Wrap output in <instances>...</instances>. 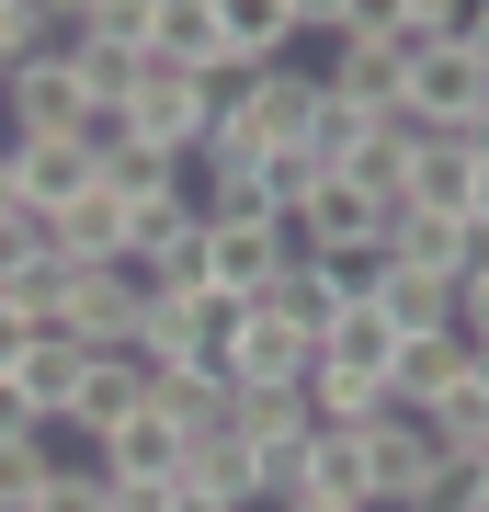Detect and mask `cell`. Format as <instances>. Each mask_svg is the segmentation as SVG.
<instances>
[{"instance_id":"obj_1","label":"cell","mask_w":489,"mask_h":512,"mask_svg":"<svg viewBox=\"0 0 489 512\" xmlns=\"http://www.w3.org/2000/svg\"><path fill=\"white\" fill-rule=\"evenodd\" d=\"M285 262H296V228H273V217H205V285H217V308H262Z\"/></svg>"},{"instance_id":"obj_2","label":"cell","mask_w":489,"mask_h":512,"mask_svg":"<svg viewBox=\"0 0 489 512\" xmlns=\"http://www.w3.org/2000/svg\"><path fill=\"white\" fill-rule=\"evenodd\" d=\"M205 126H217V80H194V69H160V57H148V80H137V103H126V137L171 148V160L194 171Z\"/></svg>"},{"instance_id":"obj_3","label":"cell","mask_w":489,"mask_h":512,"mask_svg":"<svg viewBox=\"0 0 489 512\" xmlns=\"http://www.w3.org/2000/svg\"><path fill=\"white\" fill-rule=\"evenodd\" d=\"M228 114H239V137H251L262 160H273V148H308V137H319L330 92H319V69H308V57H296V69H262V80H251V92H239Z\"/></svg>"},{"instance_id":"obj_4","label":"cell","mask_w":489,"mask_h":512,"mask_svg":"<svg viewBox=\"0 0 489 512\" xmlns=\"http://www.w3.org/2000/svg\"><path fill=\"white\" fill-rule=\"evenodd\" d=\"M319 92H330V114H353V126H399L410 57L399 46H319Z\"/></svg>"},{"instance_id":"obj_5","label":"cell","mask_w":489,"mask_h":512,"mask_svg":"<svg viewBox=\"0 0 489 512\" xmlns=\"http://www.w3.org/2000/svg\"><path fill=\"white\" fill-rule=\"evenodd\" d=\"M0 160H12V194L35 205V217H57V205H80L103 183V148L91 137H0Z\"/></svg>"},{"instance_id":"obj_6","label":"cell","mask_w":489,"mask_h":512,"mask_svg":"<svg viewBox=\"0 0 489 512\" xmlns=\"http://www.w3.org/2000/svg\"><path fill=\"white\" fill-rule=\"evenodd\" d=\"M433 478H444V456H433V433H421L410 410H387L376 433H364V501L376 512H410Z\"/></svg>"},{"instance_id":"obj_7","label":"cell","mask_w":489,"mask_h":512,"mask_svg":"<svg viewBox=\"0 0 489 512\" xmlns=\"http://www.w3.org/2000/svg\"><path fill=\"white\" fill-rule=\"evenodd\" d=\"M126 421H148V365H137V353H91V376H80L57 444H114Z\"/></svg>"},{"instance_id":"obj_8","label":"cell","mask_w":489,"mask_h":512,"mask_svg":"<svg viewBox=\"0 0 489 512\" xmlns=\"http://www.w3.org/2000/svg\"><path fill=\"white\" fill-rule=\"evenodd\" d=\"M455 274H421V262H376V285H364V308H376L387 330H399V342H444L455 330Z\"/></svg>"},{"instance_id":"obj_9","label":"cell","mask_w":489,"mask_h":512,"mask_svg":"<svg viewBox=\"0 0 489 512\" xmlns=\"http://www.w3.org/2000/svg\"><path fill=\"white\" fill-rule=\"evenodd\" d=\"M217 376H228V387H308V342H296L285 319L239 308V319H228V342H217Z\"/></svg>"},{"instance_id":"obj_10","label":"cell","mask_w":489,"mask_h":512,"mask_svg":"<svg viewBox=\"0 0 489 512\" xmlns=\"http://www.w3.org/2000/svg\"><path fill=\"white\" fill-rule=\"evenodd\" d=\"M182 456H194V444H182V421H126V433L114 444H91V467L114 478V490H182Z\"/></svg>"},{"instance_id":"obj_11","label":"cell","mask_w":489,"mask_h":512,"mask_svg":"<svg viewBox=\"0 0 489 512\" xmlns=\"http://www.w3.org/2000/svg\"><path fill=\"white\" fill-rule=\"evenodd\" d=\"M148 57L217 80V69H228V12H217V0H160V12H148Z\"/></svg>"},{"instance_id":"obj_12","label":"cell","mask_w":489,"mask_h":512,"mask_svg":"<svg viewBox=\"0 0 489 512\" xmlns=\"http://www.w3.org/2000/svg\"><path fill=\"white\" fill-rule=\"evenodd\" d=\"M46 239H57V262L103 274V262H126V251H137V217H126V205H114L103 183H91L80 205H57V217H46Z\"/></svg>"},{"instance_id":"obj_13","label":"cell","mask_w":489,"mask_h":512,"mask_svg":"<svg viewBox=\"0 0 489 512\" xmlns=\"http://www.w3.org/2000/svg\"><path fill=\"white\" fill-rule=\"evenodd\" d=\"M478 376V353L467 342H455V330H444V342H399V365H387V410H433V399H455V387H467Z\"/></svg>"},{"instance_id":"obj_14","label":"cell","mask_w":489,"mask_h":512,"mask_svg":"<svg viewBox=\"0 0 489 512\" xmlns=\"http://www.w3.org/2000/svg\"><path fill=\"white\" fill-rule=\"evenodd\" d=\"M80 376H91V353L69 342V330H46L35 353L12 365V387H23V410L46 421V433H69V399H80Z\"/></svg>"},{"instance_id":"obj_15","label":"cell","mask_w":489,"mask_h":512,"mask_svg":"<svg viewBox=\"0 0 489 512\" xmlns=\"http://www.w3.org/2000/svg\"><path fill=\"white\" fill-rule=\"evenodd\" d=\"M342 183H353V194H376L387 217H410V183H421V137H410V126H376V137H364L353 160H342Z\"/></svg>"},{"instance_id":"obj_16","label":"cell","mask_w":489,"mask_h":512,"mask_svg":"<svg viewBox=\"0 0 489 512\" xmlns=\"http://www.w3.org/2000/svg\"><path fill=\"white\" fill-rule=\"evenodd\" d=\"M308 365H330V376H364V387H387V365H399V330H387V319H376V308L353 296V308L330 319V342L308 353Z\"/></svg>"},{"instance_id":"obj_17","label":"cell","mask_w":489,"mask_h":512,"mask_svg":"<svg viewBox=\"0 0 489 512\" xmlns=\"http://www.w3.org/2000/svg\"><path fill=\"white\" fill-rule=\"evenodd\" d=\"M467 194H478V148H467V137H421V183H410V205L467 217Z\"/></svg>"},{"instance_id":"obj_18","label":"cell","mask_w":489,"mask_h":512,"mask_svg":"<svg viewBox=\"0 0 489 512\" xmlns=\"http://www.w3.org/2000/svg\"><path fill=\"white\" fill-rule=\"evenodd\" d=\"M57 467H69L57 433H12V444H0V512H35V501L57 490Z\"/></svg>"},{"instance_id":"obj_19","label":"cell","mask_w":489,"mask_h":512,"mask_svg":"<svg viewBox=\"0 0 489 512\" xmlns=\"http://www.w3.org/2000/svg\"><path fill=\"white\" fill-rule=\"evenodd\" d=\"M57 23H69V0H0V80L57 57Z\"/></svg>"},{"instance_id":"obj_20","label":"cell","mask_w":489,"mask_h":512,"mask_svg":"<svg viewBox=\"0 0 489 512\" xmlns=\"http://www.w3.org/2000/svg\"><path fill=\"white\" fill-rule=\"evenodd\" d=\"M319 183H330V160H319V148H273V160H262V205H273L285 228L319 205Z\"/></svg>"},{"instance_id":"obj_21","label":"cell","mask_w":489,"mask_h":512,"mask_svg":"<svg viewBox=\"0 0 489 512\" xmlns=\"http://www.w3.org/2000/svg\"><path fill=\"white\" fill-rule=\"evenodd\" d=\"M182 490H217V501L251 512V444H239V433H205L194 456H182Z\"/></svg>"},{"instance_id":"obj_22","label":"cell","mask_w":489,"mask_h":512,"mask_svg":"<svg viewBox=\"0 0 489 512\" xmlns=\"http://www.w3.org/2000/svg\"><path fill=\"white\" fill-rule=\"evenodd\" d=\"M35 251H57V239H46V217H35V205H0V285H12Z\"/></svg>"},{"instance_id":"obj_23","label":"cell","mask_w":489,"mask_h":512,"mask_svg":"<svg viewBox=\"0 0 489 512\" xmlns=\"http://www.w3.org/2000/svg\"><path fill=\"white\" fill-rule=\"evenodd\" d=\"M35 512H103V467H57V490Z\"/></svg>"},{"instance_id":"obj_24","label":"cell","mask_w":489,"mask_h":512,"mask_svg":"<svg viewBox=\"0 0 489 512\" xmlns=\"http://www.w3.org/2000/svg\"><path fill=\"white\" fill-rule=\"evenodd\" d=\"M455 342H467V353H489V274L455 296Z\"/></svg>"},{"instance_id":"obj_25","label":"cell","mask_w":489,"mask_h":512,"mask_svg":"<svg viewBox=\"0 0 489 512\" xmlns=\"http://www.w3.org/2000/svg\"><path fill=\"white\" fill-rule=\"evenodd\" d=\"M410 512H478V490H467V467H444V478H433V490H421Z\"/></svg>"},{"instance_id":"obj_26","label":"cell","mask_w":489,"mask_h":512,"mask_svg":"<svg viewBox=\"0 0 489 512\" xmlns=\"http://www.w3.org/2000/svg\"><path fill=\"white\" fill-rule=\"evenodd\" d=\"M23 353H35V319H23V308H12V296H0V376H12V365H23Z\"/></svg>"},{"instance_id":"obj_27","label":"cell","mask_w":489,"mask_h":512,"mask_svg":"<svg viewBox=\"0 0 489 512\" xmlns=\"http://www.w3.org/2000/svg\"><path fill=\"white\" fill-rule=\"evenodd\" d=\"M12 433H46V421L23 410V387H12V376H0V444H12Z\"/></svg>"},{"instance_id":"obj_28","label":"cell","mask_w":489,"mask_h":512,"mask_svg":"<svg viewBox=\"0 0 489 512\" xmlns=\"http://www.w3.org/2000/svg\"><path fill=\"white\" fill-rule=\"evenodd\" d=\"M467 46H478V69H489V0H467Z\"/></svg>"},{"instance_id":"obj_29","label":"cell","mask_w":489,"mask_h":512,"mask_svg":"<svg viewBox=\"0 0 489 512\" xmlns=\"http://www.w3.org/2000/svg\"><path fill=\"white\" fill-rule=\"evenodd\" d=\"M171 512H239V501H217V490H171Z\"/></svg>"},{"instance_id":"obj_30","label":"cell","mask_w":489,"mask_h":512,"mask_svg":"<svg viewBox=\"0 0 489 512\" xmlns=\"http://www.w3.org/2000/svg\"><path fill=\"white\" fill-rule=\"evenodd\" d=\"M467 217H478V228H489V148H478V194H467Z\"/></svg>"},{"instance_id":"obj_31","label":"cell","mask_w":489,"mask_h":512,"mask_svg":"<svg viewBox=\"0 0 489 512\" xmlns=\"http://www.w3.org/2000/svg\"><path fill=\"white\" fill-rule=\"evenodd\" d=\"M285 512H364V501H319V490H308V501H285Z\"/></svg>"}]
</instances>
